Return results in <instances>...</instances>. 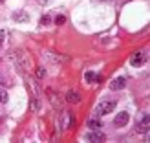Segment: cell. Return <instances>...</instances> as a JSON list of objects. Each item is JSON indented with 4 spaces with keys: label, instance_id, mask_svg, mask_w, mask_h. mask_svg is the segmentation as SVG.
<instances>
[{
    "label": "cell",
    "instance_id": "3",
    "mask_svg": "<svg viewBox=\"0 0 150 143\" xmlns=\"http://www.w3.org/2000/svg\"><path fill=\"white\" fill-rule=\"evenodd\" d=\"M145 61H146V55L143 53V51H137V53L130 59V64L137 68V66H143V64H145Z\"/></svg>",
    "mask_w": 150,
    "mask_h": 143
},
{
    "label": "cell",
    "instance_id": "4",
    "mask_svg": "<svg viewBox=\"0 0 150 143\" xmlns=\"http://www.w3.org/2000/svg\"><path fill=\"white\" fill-rule=\"evenodd\" d=\"M128 119H130V116L126 114V112H119V114L115 116V119H114V125L115 127H125L126 123H128Z\"/></svg>",
    "mask_w": 150,
    "mask_h": 143
},
{
    "label": "cell",
    "instance_id": "13",
    "mask_svg": "<svg viewBox=\"0 0 150 143\" xmlns=\"http://www.w3.org/2000/svg\"><path fill=\"white\" fill-rule=\"evenodd\" d=\"M51 18H50V15H44V17L40 18V24H50Z\"/></svg>",
    "mask_w": 150,
    "mask_h": 143
},
{
    "label": "cell",
    "instance_id": "9",
    "mask_svg": "<svg viewBox=\"0 0 150 143\" xmlns=\"http://www.w3.org/2000/svg\"><path fill=\"white\" fill-rule=\"evenodd\" d=\"M66 99H68V103H79L81 97H79L77 92H68V94H66Z\"/></svg>",
    "mask_w": 150,
    "mask_h": 143
},
{
    "label": "cell",
    "instance_id": "6",
    "mask_svg": "<svg viewBox=\"0 0 150 143\" xmlns=\"http://www.w3.org/2000/svg\"><path fill=\"white\" fill-rule=\"evenodd\" d=\"M126 86V79L125 77H117V79H114L110 83V88L112 90H123Z\"/></svg>",
    "mask_w": 150,
    "mask_h": 143
},
{
    "label": "cell",
    "instance_id": "17",
    "mask_svg": "<svg viewBox=\"0 0 150 143\" xmlns=\"http://www.w3.org/2000/svg\"><path fill=\"white\" fill-rule=\"evenodd\" d=\"M0 2H4V0H0Z\"/></svg>",
    "mask_w": 150,
    "mask_h": 143
},
{
    "label": "cell",
    "instance_id": "8",
    "mask_svg": "<svg viewBox=\"0 0 150 143\" xmlns=\"http://www.w3.org/2000/svg\"><path fill=\"white\" fill-rule=\"evenodd\" d=\"M103 127V121L101 119H97V117H92V119H88V129H92V130H97V129H101Z\"/></svg>",
    "mask_w": 150,
    "mask_h": 143
},
{
    "label": "cell",
    "instance_id": "18",
    "mask_svg": "<svg viewBox=\"0 0 150 143\" xmlns=\"http://www.w3.org/2000/svg\"><path fill=\"white\" fill-rule=\"evenodd\" d=\"M106 2H110V0H106Z\"/></svg>",
    "mask_w": 150,
    "mask_h": 143
},
{
    "label": "cell",
    "instance_id": "10",
    "mask_svg": "<svg viewBox=\"0 0 150 143\" xmlns=\"http://www.w3.org/2000/svg\"><path fill=\"white\" fill-rule=\"evenodd\" d=\"M0 103H7V92H6V90H2V88H0Z\"/></svg>",
    "mask_w": 150,
    "mask_h": 143
},
{
    "label": "cell",
    "instance_id": "5",
    "mask_svg": "<svg viewBox=\"0 0 150 143\" xmlns=\"http://www.w3.org/2000/svg\"><path fill=\"white\" fill-rule=\"evenodd\" d=\"M148 123H150L148 121V114H145L143 117L139 119V123H137V132L139 134H146L148 132Z\"/></svg>",
    "mask_w": 150,
    "mask_h": 143
},
{
    "label": "cell",
    "instance_id": "15",
    "mask_svg": "<svg viewBox=\"0 0 150 143\" xmlns=\"http://www.w3.org/2000/svg\"><path fill=\"white\" fill-rule=\"evenodd\" d=\"M40 4H48V2H51V0H39Z\"/></svg>",
    "mask_w": 150,
    "mask_h": 143
},
{
    "label": "cell",
    "instance_id": "2",
    "mask_svg": "<svg viewBox=\"0 0 150 143\" xmlns=\"http://www.w3.org/2000/svg\"><path fill=\"white\" fill-rule=\"evenodd\" d=\"M86 139L92 141V143H101V141H104L106 138H104V134L101 132V129H97V130H93V132H90L88 136H86Z\"/></svg>",
    "mask_w": 150,
    "mask_h": 143
},
{
    "label": "cell",
    "instance_id": "14",
    "mask_svg": "<svg viewBox=\"0 0 150 143\" xmlns=\"http://www.w3.org/2000/svg\"><path fill=\"white\" fill-rule=\"evenodd\" d=\"M44 75H46V70H42V68H39V70H37V77H39V79H42Z\"/></svg>",
    "mask_w": 150,
    "mask_h": 143
},
{
    "label": "cell",
    "instance_id": "11",
    "mask_svg": "<svg viewBox=\"0 0 150 143\" xmlns=\"http://www.w3.org/2000/svg\"><path fill=\"white\" fill-rule=\"evenodd\" d=\"M84 77H86V81H88V83H93V81H97V77H95V73H93V72H88V73L84 75Z\"/></svg>",
    "mask_w": 150,
    "mask_h": 143
},
{
    "label": "cell",
    "instance_id": "1",
    "mask_svg": "<svg viewBox=\"0 0 150 143\" xmlns=\"http://www.w3.org/2000/svg\"><path fill=\"white\" fill-rule=\"evenodd\" d=\"M114 107H115V103L114 101H103L99 107H97V116H106V114H110L112 110H114Z\"/></svg>",
    "mask_w": 150,
    "mask_h": 143
},
{
    "label": "cell",
    "instance_id": "7",
    "mask_svg": "<svg viewBox=\"0 0 150 143\" xmlns=\"http://www.w3.org/2000/svg\"><path fill=\"white\" fill-rule=\"evenodd\" d=\"M13 20L15 22H29V15L26 11H15L13 13Z\"/></svg>",
    "mask_w": 150,
    "mask_h": 143
},
{
    "label": "cell",
    "instance_id": "16",
    "mask_svg": "<svg viewBox=\"0 0 150 143\" xmlns=\"http://www.w3.org/2000/svg\"><path fill=\"white\" fill-rule=\"evenodd\" d=\"M0 83H2V77H0Z\"/></svg>",
    "mask_w": 150,
    "mask_h": 143
},
{
    "label": "cell",
    "instance_id": "12",
    "mask_svg": "<svg viewBox=\"0 0 150 143\" xmlns=\"http://www.w3.org/2000/svg\"><path fill=\"white\" fill-rule=\"evenodd\" d=\"M64 22H66V17H64V15H59V17L55 18V24H64Z\"/></svg>",
    "mask_w": 150,
    "mask_h": 143
}]
</instances>
